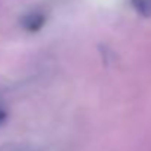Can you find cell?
Listing matches in <instances>:
<instances>
[{
	"mask_svg": "<svg viewBox=\"0 0 151 151\" xmlns=\"http://www.w3.org/2000/svg\"><path fill=\"white\" fill-rule=\"evenodd\" d=\"M0 151H34L30 145L21 142H5L0 145Z\"/></svg>",
	"mask_w": 151,
	"mask_h": 151,
	"instance_id": "cell-3",
	"label": "cell"
},
{
	"mask_svg": "<svg viewBox=\"0 0 151 151\" xmlns=\"http://www.w3.org/2000/svg\"><path fill=\"white\" fill-rule=\"evenodd\" d=\"M47 22V12L43 9H31L19 18V25L27 33H39Z\"/></svg>",
	"mask_w": 151,
	"mask_h": 151,
	"instance_id": "cell-1",
	"label": "cell"
},
{
	"mask_svg": "<svg viewBox=\"0 0 151 151\" xmlns=\"http://www.w3.org/2000/svg\"><path fill=\"white\" fill-rule=\"evenodd\" d=\"M6 119H8V111H6V108L2 104H0V126L6 122Z\"/></svg>",
	"mask_w": 151,
	"mask_h": 151,
	"instance_id": "cell-4",
	"label": "cell"
},
{
	"mask_svg": "<svg viewBox=\"0 0 151 151\" xmlns=\"http://www.w3.org/2000/svg\"><path fill=\"white\" fill-rule=\"evenodd\" d=\"M133 9L142 18H151V0H130Z\"/></svg>",
	"mask_w": 151,
	"mask_h": 151,
	"instance_id": "cell-2",
	"label": "cell"
}]
</instances>
